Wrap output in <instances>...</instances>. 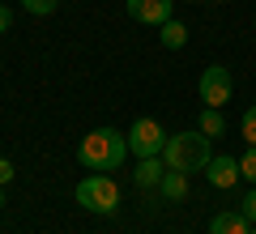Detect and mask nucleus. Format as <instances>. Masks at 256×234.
I'll use <instances>...</instances> for the list:
<instances>
[{"mask_svg": "<svg viewBox=\"0 0 256 234\" xmlns=\"http://www.w3.org/2000/svg\"><path fill=\"white\" fill-rule=\"evenodd\" d=\"M128 158V136L116 132V128H94V132L82 136L77 145V162L94 175H107V171H120V162Z\"/></svg>", "mask_w": 256, "mask_h": 234, "instance_id": "f257e3e1", "label": "nucleus"}, {"mask_svg": "<svg viewBox=\"0 0 256 234\" xmlns=\"http://www.w3.org/2000/svg\"><path fill=\"white\" fill-rule=\"evenodd\" d=\"M210 158H214V149H210V136H205L201 128H196V132H175V136H166V145H162L166 171L192 175V171H205Z\"/></svg>", "mask_w": 256, "mask_h": 234, "instance_id": "f03ea898", "label": "nucleus"}, {"mask_svg": "<svg viewBox=\"0 0 256 234\" xmlns=\"http://www.w3.org/2000/svg\"><path fill=\"white\" fill-rule=\"evenodd\" d=\"M77 205L82 209H90V213H116L120 209V188H116V179L111 175H86L82 183H77Z\"/></svg>", "mask_w": 256, "mask_h": 234, "instance_id": "7ed1b4c3", "label": "nucleus"}, {"mask_svg": "<svg viewBox=\"0 0 256 234\" xmlns=\"http://www.w3.org/2000/svg\"><path fill=\"white\" fill-rule=\"evenodd\" d=\"M124 136H128V153H137V158H162L166 132H162V124H158V119H146V115H141Z\"/></svg>", "mask_w": 256, "mask_h": 234, "instance_id": "20e7f679", "label": "nucleus"}, {"mask_svg": "<svg viewBox=\"0 0 256 234\" xmlns=\"http://www.w3.org/2000/svg\"><path fill=\"white\" fill-rule=\"evenodd\" d=\"M230 90H235V81H230V68H222V64H210L201 72V81H196L201 102L205 107H218V111H222V102H230Z\"/></svg>", "mask_w": 256, "mask_h": 234, "instance_id": "39448f33", "label": "nucleus"}, {"mask_svg": "<svg viewBox=\"0 0 256 234\" xmlns=\"http://www.w3.org/2000/svg\"><path fill=\"white\" fill-rule=\"evenodd\" d=\"M124 9H128V17L141 21V26H162V21H171L175 0H124Z\"/></svg>", "mask_w": 256, "mask_h": 234, "instance_id": "423d86ee", "label": "nucleus"}, {"mask_svg": "<svg viewBox=\"0 0 256 234\" xmlns=\"http://www.w3.org/2000/svg\"><path fill=\"white\" fill-rule=\"evenodd\" d=\"M205 179L214 183L218 192H230L244 175H239V158H230V153H218V158H210V166H205Z\"/></svg>", "mask_w": 256, "mask_h": 234, "instance_id": "0eeeda50", "label": "nucleus"}, {"mask_svg": "<svg viewBox=\"0 0 256 234\" xmlns=\"http://www.w3.org/2000/svg\"><path fill=\"white\" fill-rule=\"evenodd\" d=\"M210 234H252V222H248L239 209H222V213H214Z\"/></svg>", "mask_w": 256, "mask_h": 234, "instance_id": "6e6552de", "label": "nucleus"}, {"mask_svg": "<svg viewBox=\"0 0 256 234\" xmlns=\"http://www.w3.org/2000/svg\"><path fill=\"white\" fill-rule=\"evenodd\" d=\"M166 175V162L162 158H137V171H132V183L137 188H158Z\"/></svg>", "mask_w": 256, "mask_h": 234, "instance_id": "1a4fd4ad", "label": "nucleus"}, {"mask_svg": "<svg viewBox=\"0 0 256 234\" xmlns=\"http://www.w3.org/2000/svg\"><path fill=\"white\" fill-rule=\"evenodd\" d=\"M158 30H162L158 38H162V47H166V51H180V47L188 43V26H184V21H175V17H171V21H162Z\"/></svg>", "mask_w": 256, "mask_h": 234, "instance_id": "9d476101", "label": "nucleus"}, {"mask_svg": "<svg viewBox=\"0 0 256 234\" xmlns=\"http://www.w3.org/2000/svg\"><path fill=\"white\" fill-rule=\"evenodd\" d=\"M158 192H162L166 200H184V196H188V175H184V171H166L162 183H158Z\"/></svg>", "mask_w": 256, "mask_h": 234, "instance_id": "9b49d317", "label": "nucleus"}, {"mask_svg": "<svg viewBox=\"0 0 256 234\" xmlns=\"http://www.w3.org/2000/svg\"><path fill=\"white\" fill-rule=\"evenodd\" d=\"M201 132L205 136H222V132H226V119H222L218 107H205L201 111Z\"/></svg>", "mask_w": 256, "mask_h": 234, "instance_id": "f8f14e48", "label": "nucleus"}, {"mask_svg": "<svg viewBox=\"0 0 256 234\" xmlns=\"http://www.w3.org/2000/svg\"><path fill=\"white\" fill-rule=\"evenodd\" d=\"M239 175H244V179L256 188V145H248V153L239 158Z\"/></svg>", "mask_w": 256, "mask_h": 234, "instance_id": "ddd939ff", "label": "nucleus"}, {"mask_svg": "<svg viewBox=\"0 0 256 234\" xmlns=\"http://www.w3.org/2000/svg\"><path fill=\"white\" fill-rule=\"evenodd\" d=\"M56 4H60V0H22V9L34 13V17H47V13H56Z\"/></svg>", "mask_w": 256, "mask_h": 234, "instance_id": "4468645a", "label": "nucleus"}, {"mask_svg": "<svg viewBox=\"0 0 256 234\" xmlns=\"http://www.w3.org/2000/svg\"><path fill=\"white\" fill-rule=\"evenodd\" d=\"M239 128H244V141H248V145H256V102L244 111V124H239Z\"/></svg>", "mask_w": 256, "mask_h": 234, "instance_id": "2eb2a0df", "label": "nucleus"}, {"mask_svg": "<svg viewBox=\"0 0 256 234\" xmlns=\"http://www.w3.org/2000/svg\"><path fill=\"white\" fill-rule=\"evenodd\" d=\"M239 213H244L248 222H256V188L248 192V200H244V209H239Z\"/></svg>", "mask_w": 256, "mask_h": 234, "instance_id": "dca6fc26", "label": "nucleus"}, {"mask_svg": "<svg viewBox=\"0 0 256 234\" xmlns=\"http://www.w3.org/2000/svg\"><path fill=\"white\" fill-rule=\"evenodd\" d=\"M4 183H13V162L9 158H0V188H4Z\"/></svg>", "mask_w": 256, "mask_h": 234, "instance_id": "f3484780", "label": "nucleus"}, {"mask_svg": "<svg viewBox=\"0 0 256 234\" xmlns=\"http://www.w3.org/2000/svg\"><path fill=\"white\" fill-rule=\"evenodd\" d=\"M13 26V13H9V4H0V34Z\"/></svg>", "mask_w": 256, "mask_h": 234, "instance_id": "a211bd4d", "label": "nucleus"}, {"mask_svg": "<svg viewBox=\"0 0 256 234\" xmlns=\"http://www.w3.org/2000/svg\"><path fill=\"white\" fill-rule=\"evenodd\" d=\"M184 4H201V0H184Z\"/></svg>", "mask_w": 256, "mask_h": 234, "instance_id": "6ab92c4d", "label": "nucleus"}, {"mask_svg": "<svg viewBox=\"0 0 256 234\" xmlns=\"http://www.w3.org/2000/svg\"><path fill=\"white\" fill-rule=\"evenodd\" d=\"M0 209H4V192H0Z\"/></svg>", "mask_w": 256, "mask_h": 234, "instance_id": "aec40b11", "label": "nucleus"}, {"mask_svg": "<svg viewBox=\"0 0 256 234\" xmlns=\"http://www.w3.org/2000/svg\"><path fill=\"white\" fill-rule=\"evenodd\" d=\"M252 234H256V222H252Z\"/></svg>", "mask_w": 256, "mask_h": 234, "instance_id": "412c9836", "label": "nucleus"}]
</instances>
